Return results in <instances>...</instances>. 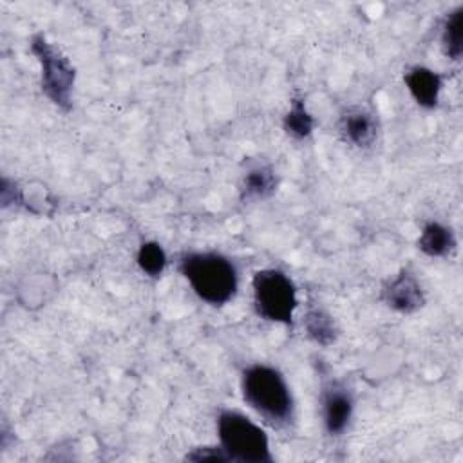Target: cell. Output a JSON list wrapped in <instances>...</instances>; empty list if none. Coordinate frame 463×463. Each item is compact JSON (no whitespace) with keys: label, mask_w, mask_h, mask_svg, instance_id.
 I'll list each match as a JSON object with an SVG mask.
<instances>
[{"label":"cell","mask_w":463,"mask_h":463,"mask_svg":"<svg viewBox=\"0 0 463 463\" xmlns=\"http://www.w3.org/2000/svg\"><path fill=\"white\" fill-rule=\"evenodd\" d=\"M241 391L244 402L269 425L284 427L293 420V396L282 373L266 364H253L242 371Z\"/></svg>","instance_id":"cell-1"},{"label":"cell","mask_w":463,"mask_h":463,"mask_svg":"<svg viewBox=\"0 0 463 463\" xmlns=\"http://www.w3.org/2000/svg\"><path fill=\"white\" fill-rule=\"evenodd\" d=\"M179 269L194 293L210 306L233 298L239 286L235 264L217 251H190L181 257Z\"/></svg>","instance_id":"cell-2"},{"label":"cell","mask_w":463,"mask_h":463,"mask_svg":"<svg viewBox=\"0 0 463 463\" xmlns=\"http://www.w3.org/2000/svg\"><path fill=\"white\" fill-rule=\"evenodd\" d=\"M219 443L230 461L237 463H271L269 439L266 432L248 416L237 411H222L217 416Z\"/></svg>","instance_id":"cell-3"},{"label":"cell","mask_w":463,"mask_h":463,"mask_svg":"<svg viewBox=\"0 0 463 463\" xmlns=\"http://www.w3.org/2000/svg\"><path fill=\"white\" fill-rule=\"evenodd\" d=\"M253 304L264 320L289 324L297 309V288L293 280L280 269H260L251 279Z\"/></svg>","instance_id":"cell-4"},{"label":"cell","mask_w":463,"mask_h":463,"mask_svg":"<svg viewBox=\"0 0 463 463\" xmlns=\"http://www.w3.org/2000/svg\"><path fill=\"white\" fill-rule=\"evenodd\" d=\"M31 51L36 56L42 69V90L60 109L69 110L72 107V89L76 71L69 58L61 54L43 34H36L31 40Z\"/></svg>","instance_id":"cell-5"},{"label":"cell","mask_w":463,"mask_h":463,"mask_svg":"<svg viewBox=\"0 0 463 463\" xmlns=\"http://www.w3.org/2000/svg\"><path fill=\"white\" fill-rule=\"evenodd\" d=\"M353 409H354V400L351 391L338 383V382H331L324 392H322V421L326 430L331 436H338L342 434L353 416Z\"/></svg>","instance_id":"cell-6"},{"label":"cell","mask_w":463,"mask_h":463,"mask_svg":"<svg viewBox=\"0 0 463 463\" xmlns=\"http://www.w3.org/2000/svg\"><path fill=\"white\" fill-rule=\"evenodd\" d=\"M383 302L398 313H414L425 304V295L414 275L402 271L392 277L382 289Z\"/></svg>","instance_id":"cell-7"},{"label":"cell","mask_w":463,"mask_h":463,"mask_svg":"<svg viewBox=\"0 0 463 463\" xmlns=\"http://www.w3.org/2000/svg\"><path fill=\"white\" fill-rule=\"evenodd\" d=\"M338 128L342 137L358 148L371 146L378 134V123L374 114L364 107L347 109L340 118Z\"/></svg>","instance_id":"cell-8"},{"label":"cell","mask_w":463,"mask_h":463,"mask_svg":"<svg viewBox=\"0 0 463 463\" xmlns=\"http://www.w3.org/2000/svg\"><path fill=\"white\" fill-rule=\"evenodd\" d=\"M405 85L412 99L420 107L434 109L439 101L443 80L436 71L423 65H416L405 72Z\"/></svg>","instance_id":"cell-9"},{"label":"cell","mask_w":463,"mask_h":463,"mask_svg":"<svg viewBox=\"0 0 463 463\" xmlns=\"http://www.w3.org/2000/svg\"><path fill=\"white\" fill-rule=\"evenodd\" d=\"M277 188V175L269 165L251 166L241 181L242 201H262L268 199Z\"/></svg>","instance_id":"cell-10"},{"label":"cell","mask_w":463,"mask_h":463,"mask_svg":"<svg viewBox=\"0 0 463 463\" xmlns=\"http://www.w3.org/2000/svg\"><path fill=\"white\" fill-rule=\"evenodd\" d=\"M418 248L429 257H445L456 248L454 232L441 222L430 221L420 233Z\"/></svg>","instance_id":"cell-11"},{"label":"cell","mask_w":463,"mask_h":463,"mask_svg":"<svg viewBox=\"0 0 463 463\" xmlns=\"http://www.w3.org/2000/svg\"><path fill=\"white\" fill-rule=\"evenodd\" d=\"M304 329L306 335L318 345H331L338 336V327L329 313L320 307H311L304 315Z\"/></svg>","instance_id":"cell-12"},{"label":"cell","mask_w":463,"mask_h":463,"mask_svg":"<svg viewBox=\"0 0 463 463\" xmlns=\"http://www.w3.org/2000/svg\"><path fill=\"white\" fill-rule=\"evenodd\" d=\"M441 49L449 60L458 61L463 54V5L452 9L441 27Z\"/></svg>","instance_id":"cell-13"},{"label":"cell","mask_w":463,"mask_h":463,"mask_svg":"<svg viewBox=\"0 0 463 463\" xmlns=\"http://www.w3.org/2000/svg\"><path fill=\"white\" fill-rule=\"evenodd\" d=\"M282 127H284L286 134L295 139H306L307 136H311L315 121H313V116L307 112L302 98L291 99V105L284 116Z\"/></svg>","instance_id":"cell-14"},{"label":"cell","mask_w":463,"mask_h":463,"mask_svg":"<svg viewBox=\"0 0 463 463\" xmlns=\"http://www.w3.org/2000/svg\"><path fill=\"white\" fill-rule=\"evenodd\" d=\"M136 260H137V266L143 273L156 279V277H161V273L165 271L166 253H165V250L159 242L148 241V242H143L139 246Z\"/></svg>","instance_id":"cell-15"},{"label":"cell","mask_w":463,"mask_h":463,"mask_svg":"<svg viewBox=\"0 0 463 463\" xmlns=\"http://www.w3.org/2000/svg\"><path fill=\"white\" fill-rule=\"evenodd\" d=\"M188 461H230L228 454L224 452V449L219 447H197L194 449L190 454H186Z\"/></svg>","instance_id":"cell-16"}]
</instances>
